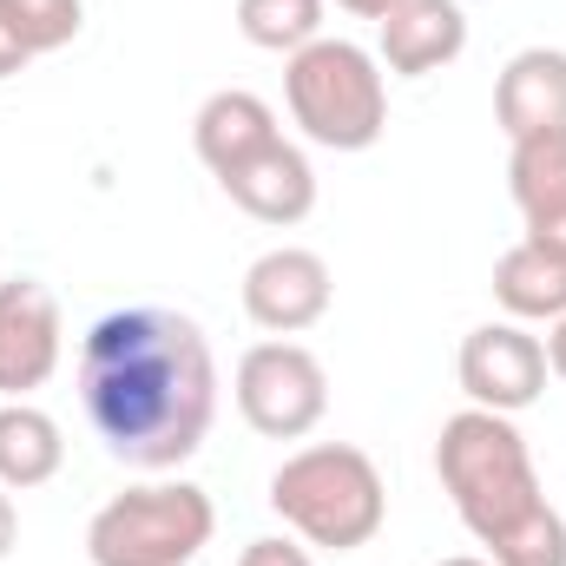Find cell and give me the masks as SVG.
<instances>
[{"instance_id":"obj_1","label":"cell","mask_w":566,"mask_h":566,"mask_svg":"<svg viewBox=\"0 0 566 566\" xmlns=\"http://www.w3.org/2000/svg\"><path fill=\"white\" fill-rule=\"evenodd\" d=\"M80 402L113 461L139 474L185 468L218 416V363L205 329L165 303L99 316L80 343Z\"/></svg>"},{"instance_id":"obj_2","label":"cell","mask_w":566,"mask_h":566,"mask_svg":"<svg viewBox=\"0 0 566 566\" xmlns=\"http://www.w3.org/2000/svg\"><path fill=\"white\" fill-rule=\"evenodd\" d=\"M434 474L461 527L488 547L494 566H566V514L547 507L514 416H494V409L448 416L434 441Z\"/></svg>"},{"instance_id":"obj_3","label":"cell","mask_w":566,"mask_h":566,"mask_svg":"<svg viewBox=\"0 0 566 566\" xmlns=\"http://www.w3.org/2000/svg\"><path fill=\"white\" fill-rule=\"evenodd\" d=\"M271 507L283 514V527L303 547L356 554V547H369L382 534L389 488H382V468L363 448L316 441V448H296L277 474H271Z\"/></svg>"},{"instance_id":"obj_4","label":"cell","mask_w":566,"mask_h":566,"mask_svg":"<svg viewBox=\"0 0 566 566\" xmlns=\"http://www.w3.org/2000/svg\"><path fill=\"white\" fill-rule=\"evenodd\" d=\"M283 99L290 119L303 126V139L323 151H369L389 126V86H382V60L356 40H310L303 53H290L283 66Z\"/></svg>"},{"instance_id":"obj_5","label":"cell","mask_w":566,"mask_h":566,"mask_svg":"<svg viewBox=\"0 0 566 566\" xmlns=\"http://www.w3.org/2000/svg\"><path fill=\"white\" fill-rule=\"evenodd\" d=\"M218 534V507L191 481H145L86 521L93 566H191Z\"/></svg>"},{"instance_id":"obj_6","label":"cell","mask_w":566,"mask_h":566,"mask_svg":"<svg viewBox=\"0 0 566 566\" xmlns=\"http://www.w3.org/2000/svg\"><path fill=\"white\" fill-rule=\"evenodd\" d=\"M231 389H238V416L258 428L264 441H303L310 428L323 422V409H329V369L303 343H290V336L244 349Z\"/></svg>"},{"instance_id":"obj_7","label":"cell","mask_w":566,"mask_h":566,"mask_svg":"<svg viewBox=\"0 0 566 566\" xmlns=\"http://www.w3.org/2000/svg\"><path fill=\"white\" fill-rule=\"evenodd\" d=\"M454 376H461V389H468V409L521 416V409L541 402V389H547L554 369H547V343H541L527 323L501 316V323H481V329L461 336Z\"/></svg>"},{"instance_id":"obj_8","label":"cell","mask_w":566,"mask_h":566,"mask_svg":"<svg viewBox=\"0 0 566 566\" xmlns=\"http://www.w3.org/2000/svg\"><path fill=\"white\" fill-rule=\"evenodd\" d=\"M60 356H66L60 296L40 277H7L0 283V396L27 402L33 389L53 382Z\"/></svg>"},{"instance_id":"obj_9","label":"cell","mask_w":566,"mask_h":566,"mask_svg":"<svg viewBox=\"0 0 566 566\" xmlns=\"http://www.w3.org/2000/svg\"><path fill=\"white\" fill-rule=\"evenodd\" d=\"M336 277L310 244H277L244 271V316L271 336H303L310 323L329 316Z\"/></svg>"},{"instance_id":"obj_10","label":"cell","mask_w":566,"mask_h":566,"mask_svg":"<svg viewBox=\"0 0 566 566\" xmlns=\"http://www.w3.org/2000/svg\"><path fill=\"white\" fill-rule=\"evenodd\" d=\"M224 198L244 211V218H258V224H303L310 211H316V171H310V158H303V145L290 139H271L264 151H251L244 165H231L224 178Z\"/></svg>"},{"instance_id":"obj_11","label":"cell","mask_w":566,"mask_h":566,"mask_svg":"<svg viewBox=\"0 0 566 566\" xmlns=\"http://www.w3.org/2000/svg\"><path fill=\"white\" fill-rule=\"evenodd\" d=\"M494 119L507 145L566 133V53L560 46H521L494 80Z\"/></svg>"},{"instance_id":"obj_12","label":"cell","mask_w":566,"mask_h":566,"mask_svg":"<svg viewBox=\"0 0 566 566\" xmlns=\"http://www.w3.org/2000/svg\"><path fill=\"white\" fill-rule=\"evenodd\" d=\"M461 53H468V13L454 0H402L382 20V53L376 60L396 80H422V73H441Z\"/></svg>"},{"instance_id":"obj_13","label":"cell","mask_w":566,"mask_h":566,"mask_svg":"<svg viewBox=\"0 0 566 566\" xmlns=\"http://www.w3.org/2000/svg\"><path fill=\"white\" fill-rule=\"evenodd\" d=\"M507 191L527 218V238L566 251V133H541L507 151Z\"/></svg>"},{"instance_id":"obj_14","label":"cell","mask_w":566,"mask_h":566,"mask_svg":"<svg viewBox=\"0 0 566 566\" xmlns=\"http://www.w3.org/2000/svg\"><path fill=\"white\" fill-rule=\"evenodd\" d=\"M277 133V113L258 99V93H244V86H224V93H211L205 106H198V119H191V145H198V158L211 165V178H224L231 165H244L251 151H264Z\"/></svg>"},{"instance_id":"obj_15","label":"cell","mask_w":566,"mask_h":566,"mask_svg":"<svg viewBox=\"0 0 566 566\" xmlns=\"http://www.w3.org/2000/svg\"><path fill=\"white\" fill-rule=\"evenodd\" d=\"M494 303L514 323H560L566 316V251L521 238L494 258Z\"/></svg>"},{"instance_id":"obj_16","label":"cell","mask_w":566,"mask_h":566,"mask_svg":"<svg viewBox=\"0 0 566 566\" xmlns=\"http://www.w3.org/2000/svg\"><path fill=\"white\" fill-rule=\"evenodd\" d=\"M66 461V434L46 409L33 402H0V488L7 494H27V488H46Z\"/></svg>"},{"instance_id":"obj_17","label":"cell","mask_w":566,"mask_h":566,"mask_svg":"<svg viewBox=\"0 0 566 566\" xmlns=\"http://www.w3.org/2000/svg\"><path fill=\"white\" fill-rule=\"evenodd\" d=\"M238 33L264 53H303L323 40V0H238Z\"/></svg>"},{"instance_id":"obj_18","label":"cell","mask_w":566,"mask_h":566,"mask_svg":"<svg viewBox=\"0 0 566 566\" xmlns=\"http://www.w3.org/2000/svg\"><path fill=\"white\" fill-rule=\"evenodd\" d=\"M0 13L13 20V33H20V46L33 60L73 46L80 27H86V0H0Z\"/></svg>"},{"instance_id":"obj_19","label":"cell","mask_w":566,"mask_h":566,"mask_svg":"<svg viewBox=\"0 0 566 566\" xmlns=\"http://www.w3.org/2000/svg\"><path fill=\"white\" fill-rule=\"evenodd\" d=\"M238 566H316V560H310V547H303V541L264 534V541H251V547L238 554Z\"/></svg>"},{"instance_id":"obj_20","label":"cell","mask_w":566,"mask_h":566,"mask_svg":"<svg viewBox=\"0 0 566 566\" xmlns=\"http://www.w3.org/2000/svg\"><path fill=\"white\" fill-rule=\"evenodd\" d=\"M33 66V53L20 46V33H13V20L0 13V80H13V73H27Z\"/></svg>"},{"instance_id":"obj_21","label":"cell","mask_w":566,"mask_h":566,"mask_svg":"<svg viewBox=\"0 0 566 566\" xmlns=\"http://www.w3.org/2000/svg\"><path fill=\"white\" fill-rule=\"evenodd\" d=\"M336 7H343V13H356V20H376V27H382L402 0H336Z\"/></svg>"},{"instance_id":"obj_22","label":"cell","mask_w":566,"mask_h":566,"mask_svg":"<svg viewBox=\"0 0 566 566\" xmlns=\"http://www.w3.org/2000/svg\"><path fill=\"white\" fill-rule=\"evenodd\" d=\"M13 541H20V514H13V494L0 488V560L13 554Z\"/></svg>"},{"instance_id":"obj_23","label":"cell","mask_w":566,"mask_h":566,"mask_svg":"<svg viewBox=\"0 0 566 566\" xmlns=\"http://www.w3.org/2000/svg\"><path fill=\"white\" fill-rule=\"evenodd\" d=\"M547 369H554V376L566 382V316L554 323V329H547Z\"/></svg>"},{"instance_id":"obj_24","label":"cell","mask_w":566,"mask_h":566,"mask_svg":"<svg viewBox=\"0 0 566 566\" xmlns=\"http://www.w3.org/2000/svg\"><path fill=\"white\" fill-rule=\"evenodd\" d=\"M441 566H494V560H474V554H454V560H441Z\"/></svg>"}]
</instances>
